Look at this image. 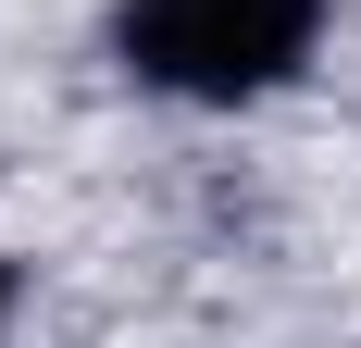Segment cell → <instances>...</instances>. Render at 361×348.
I'll return each mask as SVG.
<instances>
[{
	"label": "cell",
	"instance_id": "cell-1",
	"mask_svg": "<svg viewBox=\"0 0 361 348\" xmlns=\"http://www.w3.org/2000/svg\"><path fill=\"white\" fill-rule=\"evenodd\" d=\"M324 37V0H112V63L162 100H262Z\"/></svg>",
	"mask_w": 361,
	"mask_h": 348
},
{
	"label": "cell",
	"instance_id": "cell-2",
	"mask_svg": "<svg viewBox=\"0 0 361 348\" xmlns=\"http://www.w3.org/2000/svg\"><path fill=\"white\" fill-rule=\"evenodd\" d=\"M0 323H13V261H0Z\"/></svg>",
	"mask_w": 361,
	"mask_h": 348
}]
</instances>
